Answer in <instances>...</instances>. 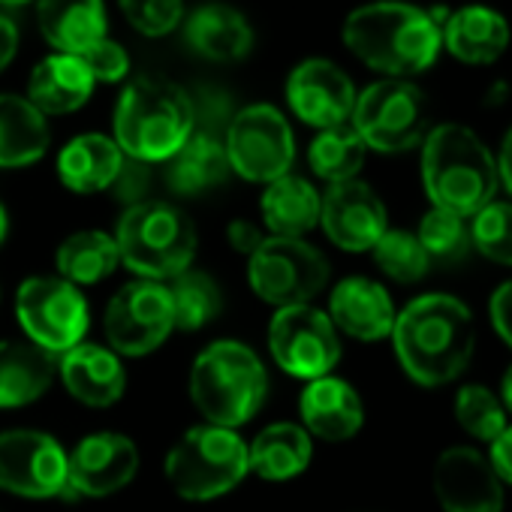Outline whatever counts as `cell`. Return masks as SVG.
Here are the masks:
<instances>
[{
  "instance_id": "obj_40",
  "label": "cell",
  "mask_w": 512,
  "mask_h": 512,
  "mask_svg": "<svg viewBox=\"0 0 512 512\" xmlns=\"http://www.w3.org/2000/svg\"><path fill=\"white\" fill-rule=\"evenodd\" d=\"M187 97H190V109H193V130L223 139L235 112H238L232 106V97L214 85H199Z\"/></svg>"
},
{
  "instance_id": "obj_30",
  "label": "cell",
  "mask_w": 512,
  "mask_h": 512,
  "mask_svg": "<svg viewBox=\"0 0 512 512\" xmlns=\"http://www.w3.org/2000/svg\"><path fill=\"white\" fill-rule=\"evenodd\" d=\"M232 175L226 145L208 133H190L187 142L166 160V184L178 196H199Z\"/></svg>"
},
{
  "instance_id": "obj_42",
  "label": "cell",
  "mask_w": 512,
  "mask_h": 512,
  "mask_svg": "<svg viewBox=\"0 0 512 512\" xmlns=\"http://www.w3.org/2000/svg\"><path fill=\"white\" fill-rule=\"evenodd\" d=\"M115 193L118 202H124L127 208L139 205V202H148V190H151V166L148 163H139V160H130L124 157V166L115 178V184L109 187Z\"/></svg>"
},
{
  "instance_id": "obj_50",
  "label": "cell",
  "mask_w": 512,
  "mask_h": 512,
  "mask_svg": "<svg viewBox=\"0 0 512 512\" xmlns=\"http://www.w3.org/2000/svg\"><path fill=\"white\" fill-rule=\"evenodd\" d=\"M7 232H10V217H7V208L0 205V244L7 241Z\"/></svg>"
},
{
  "instance_id": "obj_35",
  "label": "cell",
  "mask_w": 512,
  "mask_h": 512,
  "mask_svg": "<svg viewBox=\"0 0 512 512\" xmlns=\"http://www.w3.org/2000/svg\"><path fill=\"white\" fill-rule=\"evenodd\" d=\"M416 238L425 247L428 260L437 266H461L473 250L470 217H461L443 208H431L428 214H422Z\"/></svg>"
},
{
  "instance_id": "obj_29",
  "label": "cell",
  "mask_w": 512,
  "mask_h": 512,
  "mask_svg": "<svg viewBox=\"0 0 512 512\" xmlns=\"http://www.w3.org/2000/svg\"><path fill=\"white\" fill-rule=\"evenodd\" d=\"M314 455L311 434L296 422H275L263 428L247 446L250 473L266 482H287L308 470Z\"/></svg>"
},
{
  "instance_id": "obj_27",
  "label": "cell",
  "mask_w": 512,
  "mask_h": 512,
  "mask_svg": "<svg viewBox=\"0 0 512 512\" xmlns=\"http://www.w3.org/2000/svg\"><path fill=\"white\" fill-rule=\"evenodd\" d=\"M55 356L25 341H0V410L28 407L55 380Z\"/></svg>"
},
{
  "instance_id": "obj_20",
  "label": "cell",
  "mask_w": 512,
  "mask_h": 512,
  "mask_svg": "<svg viewBox=\"0 0 512 512\" xmlns=\"http://www.w3.org/2000/svg\"><path fill=\"white\" fill-rule=\"evenodd\" d=\"M299 413H302V428L311 437L329 440V443H341L350 440L362 431L365 425V404L359 398V392L341 380V377H320L311 380L302 389L299 398Z\"/></svg>"
},
{
  "instance_id": "obj_7",
  "label": "cell",
  "mask_w": 512,
  "mask_h": 512,
  "mask_svg": "<svg viewBox=\"0 0 512 512\" xmlns=\"http://www.w3.org/2000/svg\"><path fill=\"white\" fill-rule=\"evenodd\" d=\"M163 470L184 500H214L250 473L247 443L235 428L202 422L178 437Z\"/></svg>"
},
{
  "instance_id": "obj_16",
  "label": "cell",
  "mask_w": 512,
  "mask_h": 512,
  "mask_svg": "<svg viewBox=\"0 0 512 512\" xmlns=\"http://www.w3.org/2000/svg\"><path fill=\"white\" fill-rule=\"evenodd\" d=\"M139 470V449L127 434L94 431L67 452V491L82 497H109L133 482Z\"/></svg>"
},
{
  "instance_id": "obj_2",
  "label": "cell",
  "mask_w": 512,
  "mask_h": 512,
  "mask_svg": "<svg viewBox=\"0 0 512 512\" xmlns=\"http://www.w3.org/2000/svg\"><path fill=\"white\" fill-rule=\"evenodd\" d=\"M344 46L377 73L389 79H410L434 67L443 49V31L422 7L377 0L347 16Z\"/></svg>"
},
{
  "instance_id": "obj_8",
  "label": "cell",
  "mask_w": 512,
  "mask_h": 512,
  "mask_svg": "<svg viewBox=\"0 0 512 512\" xmlns=\"http://www.w3.org/2000/svg\"><path fill=\"white\" fill-rule=\"evenodd\" d=\"M332 266L305 238L269 235L250 256L247 281L263 302L281 308L311 305L329 284Z\"/></svg>"
},
{
  "instance_id": "obj_5",
  "label": "cell",
  "mask_w": 512,
  "mask_h": 512,
  "mask_svg": "<svg viewBox=\"0 0 512 512\" xmlns=\"http://www.w3.org/2000/svg\"><path fill=\"white\" fill-rule=\"evenodd\" d=\"M193 133V109L184 88L136 79L124 88L115 109V142L124 157L139 163H166Z\"/></svg>"
},
{
  "instance_id": "obj_37",
  "label": "cell",
  "mask_w": 512,
  "mask_h": 512,
  "mask_svg": "<svg viewBox=\"0 0 512 512\" xmlns=\"http://www.w3.org/2000/svg\"><path fill=\"white\" fill-rule=\"evenodd\" d=\"M455 419L470 437H476L482 443H491L494 437H500L506 431V410H503L500 398L482 383H467L458 389Z\"/></svg>"
},
{
  "instance_id": "obj_47",
  "label": "cell",
  "mask_w": 512,
  "mask_h": 512,
  "mask_svg": "<svg viewBox=\"0 0 512 512\" xmlns=\"http://www.w3.org/2000/svg\"><path fill=\"white\" fill-rule=\"evenodd\" d=\"M497 178H500V184L506 187V193L512 196V127H509V133L503 136V145H500V157H497Z\"/></svg>"
},
{
  "instance_id": "obj_49",
  "label": "cell",
  "mask_w": 512,
  "mask_h": 512,
  "mask_svg": "<svg viewBox=\"0 0 512 512\" xmlns=\"http://www.w3.org/2000/svg\"><path fill=\"white\" fill-rule=\"evenodd\" d=\"M503 97H506V85L503 82H497V85H491V94H488V103L494 106V103H503Z\"/></svg>"
},
{
  "instance_id": "obj_34",
  "label": "cell",
  "mask_w": 512,
  "mask_h": 512,
  "mask_svg": "<svg viewBox=\"0 0 512 512\" xmlns=\"http://www.w3.org/2000/svg\"><path fill=\"white\" fill-rule=\"evenodd\" d=\"M365 142L362 136L353 130V124H338L329 130H320L308 148V163L314 169L317 178L329 181V184H341V181H353L359 175V169L365 166Z\"/></svg>"
},
{
  "instance_id": "obj_43",
  "label": "cell",
  "mask_w": 512,
  "mask_h": 512,
  "mask_svg": "<svg viewBox=\"0 0 512 512\" xmlns=\"http://www.w3.org/2000/svg\"><path fill=\"white\" fill-rule=\"evenodd\" d=\"M488 317L500 341L512 350V281L500 284L488 299Z\"/></svg>"
},
{
  "instance_id": "obj_33",
  "label": "cell",
  "mask_w": 512,
  "mask_h": 512,
  "mask_svg": "<svg viewBox=\"0 0 512 512\" xmlns=\"http://www.w3.org/2000/svg\"><path fill=\"white\" fill-rule=\"evenodd\" d=\"M169 299H172V317L175 329L196 332L214 323L223 311V290L208 272L184 269L181 275L166 281Z\"/></svg>"
},
{
  "instance_id": "obj_39",
  "label": "cell",
  "mask_w": 512,
  "mask_h": 512,
  "mask_svg": "<svg viewBox=\"0 0 512 512\" xmlns=\"http://www.w3.org/2000/svg\"><path fill=\"white\" fill-rule=\"evenodd\" d=\"M127 22L145 37H166L184 19L181 0H118Z\"/></svg>"
},
{
  "instance_id": "obj_11",
  "label": "cell",
  "mask_w": 512,
  "mask_h": 512,
  "mask_svg": "<svg viewBox=\"0 0 512 512\" xmlns=\"http://www.w3.org/2000/svg\"><path fill=\"white\" fill-rule=\"evenodd\" d=\"M223 145L232 172L256 184H272L290 175V166L296 160L290 121L269 103L238 109L223 136Z\"/></svg>"
},
{
  "instance_id": "obj_28",
  "label": "cell",
  "mask_w": 512,
  "mask_h": 512,
  "mask_svg": "<svg viewBox=\"0 0 512 512\" xmlns=\"http://www.w3.org/2000/svg\"><path fill=\"white\" fill-rule=\"evenodd\" d=\"M52 142L46 115L19 94H0V169H22L46 157Z\"/></svg>"
},
{
  "instance_id": "obj_31",
  "label": "cell",
  "mask_w": 512,
  "mask_h": 512,
  "mask_svg": "<svg viewBox=\"0 0 512 512\" xmlns=\"http://www.w3.org/2000/svg\"><path fill=\"white\" fill-rule=\"evenodd\" d=\"M320 205L323 193H317V187L302 175H284L266 184L260 199L266 226L281 238H305L314 226H320Z\"/></svg>"
},
{
  "instance_id": "obj_12",
  "label": "cell",
  "mask_w": 512,
  "mask_h": 512,
  "mask_svg": "<svg viewBox=\"0 0 512 512\" xmlns=\"http://www.w3.org/2000/svg\"><path fill=\"white\" fill-rule=\"evenodd\" d=\"M175 329L172 317V299L166 284L136 278L124 284L103 317V332L109 341V350L118 356H148L154 353Z\"/></svg>"
},
{
  "instance_id": "obj_48",
  "label": "cell",
  "mask_w": 512,
  "mask_h": 512,
  "mask_svg": "<svg viewBox=\"0 0 512 512\" xmlns=\"http://www.w3.org/2000/svg\"><path fill=\"white\" fill-rule=\"evenodd\" d=\"M500 404H503V410L506 413H512V365L506 368V374H503V380H500Z\"/></svg>"
},
{
  "instance_id": "obj_51",
  "label": "cell",
  "mask_w": 512,
  "mask_h": 512,
  "mask_svg": "<svg viewBox=\"0 0 512 512\" xmlns=\"http://www.w3.org/2000/svg\"><path fill=\"white\" fill-rule=\"evenodd\" d=\"M4 7H25V4H31V0H0Z\"/></svg>"
},
{
  "instance_id": "obj_38",
  "label": "cell",
  "mask_w": 512,
  "mask_h": 512,
  "mask_svg": "<svg viewBox=\"0 0 512 512\" xmlns=\"http://www.w3.org/2000/svg\"><path fill=\"white\" fill-rule=\"evenodd\" d=\"M473 247L497 266H512V202L491 199L470 220Z\"/></svg>"
},
{
  "instance_id": "obj_23",
  "label": "cell",
  "mask_w": 512,
  "mask_h": 512,
  "mask_svg": "<svg viewBox=\"0 0 512 512\" xmlns=\"http://www.w3.org/2000/svg\"><path fill=\"white\" fill-rule=\"evenodd\" d=\"M40 34L58 55L82 58L100 40H106L103 0H40L37 7Z\"/></svg>"
},
{
  "instance_id": "obj_44",
  "label": "cell",
  "mask_w": 512,
  "mask_h": 512,
  "mask_svg": "<svg viewBox=\"0 0 512 512\" xmlns=\"http://www.w3.org/2000/svg\"><path fill=\"white\" fill-rule=\"evenodd\" d=\"M226 238H229L232 250L235 253H244L247 260L256 253V247L266 241V235L260 232V226H253L250 220H232L229 229H226Z\"/></svg>"
},
{
  "instance_id": "obj_17",
  "label": "cell",
  "mask_w": 512,
  "mask_h": 512,
  "mask_svg": "<svg viewBox=\"0 0 512 512\" xmlns=\"http://www.w3.org/2000/svg\"><path fill=\"white\" fill-rule=\"evenodd\" d=\"M320 226L332 244L350 253L371 250L389 229V214L377 190L359 178L329 184L320 205Z\"/></svg>"
},
{
  "instance_id": "obj_24",
  "label": "cell",
  "mask_w": 512,
  "mask_h": 512,
  "mask_svg": "<svg viewBox=\"0 0 512 512\" xmlns=\"http://www.w3.org/2000/svg\"><path fill=\"white\" fill-rule=\"evenodd\" d=\"M184 37L199 58L217 64L241 61L253 46L250 22L226 4H205L193 10L184 25Z\"/></svg>"
},
{
  "instance_id": "obj_45",
  "label": "cell",
  "mask_w": 512,
  "mask_h": 512,
  "mask_svg": "<svg viewBox=\"0 0 512 512\" xmlns=\"http://www.w3.org/2000/svg\"><path fill=\"white\" fill-rule=\"evenodd\" d=\"M488 461L494 467V473L500 476L503 485H512V425H506V431L500 437H494L488 443Z\"/></svg>"
},
{
  "instance_id": "obj_21",
  "label": "cell",
  "mask_w": 512,
  "mask_h": 512,
  "mask_svg": "<svg viewBox=\"0 0 512 512\" xmlns=\"http://www.w3.org/2000/svg\"><path fill=\"white\" fill-rule=\"evenodd\" d=\"M58 374L64 389L88 407H112L124 398L127 371L115 350L97 344H79L61 356Z\"/></svg>"
},
{
  "instance_id": "obj_25",
  "label": "cell",
  "mask_w": 512,
  "mask_h": 512,
  "mask_svg": "<svg viewBox=\"0 0 512 512\" xmlns=\"http://www.w3.org/2000/svg\"><path fill=\"white\" fill-rule=\"evenodd\" d=\"M94 76L76 55H49L37 64L28 82V100L49 115H70L88 103Z\"/></svg>"
},
{
  "instance_id": "obj_26",
  "label": "cell",
  "mask_w": 512,
  "mask_h": 512,
  "mask_svg": "<svg viewBox=\"0 0 512 512\" xmlns=\"http://www.w3.org/2000/svg\"><path fill=\"white\" fill-rule=\"evenodd\" d=\"M124 166V151L115 139L100 133L76 136L58 154V175L73 193H100L109 190Z\"/></svg>"
},
{
  "instance_id": "obj_18",
  "label": "cell",
  "mask_w": 512,
  "mask_h": 512,
  "mask_svg": "<svg viewBox=\"0 0 512 512\" xmlns=\"http://www.w3.org/2000/svg\"><path fill=\"white\" fill-rule=\"evenodd\" d=\"M287 103L305 124L329 130L338 124H350L356 88L338 64L326 58H311L290 73Z\"/></svg>"
},
{
  "instance_id": "obj_19",
  "label": "cell",
  "mask_w": 512,
  "mask_h": 512,
  "mask_svg": "<svg viewBox=\"0 0 512 512\" xmlns=\"http://www.w3.org/2000/svg\"><path fill=\"white\" fill-rule=\"evenodd\" d=\"M395 302L383 284L371 278H347L329 296V320L356 341H383L395 326Z\"/></svg>"
},
{
  "instance_id": "obj_10",
  "label": "cell",
  "mask_w": 512,
  "mask_h": 512,
  "mask_svg": "<svg viewBox=\"0 0 512 512\" xmlns=\"http://www.w3.org/2000/svg\"><path fill=\"white\" fill-rule=\"evenodd\" d=\"M16 317L34 347L64 356L79 347L91 326V311L79 287L64 278L37 275L16 293Z\"/></svg>"
},
{
  "instance_id": "obj_22",
  "label": "cell",
  "mask_w": 512,
  "mask_h": 512,
  "mask_svg": "<svg viewBox=\"0 0 512 512\" xmlns=\"http://www.w3.org/2000/svg\"><path fill=\"white\" fill-rule=\"evenodd\" d=\"M509 22L503 19V13L473 4V7H461L455 13H449L446 25H443V49H449V55L461 64L470 67H488L494 64L506 46H509Z\"/></svg>"
},
{
  "instance_id": "obj_13",
  "label": "cell",
  "mask_w": 512,
  "mask_h": 512,
  "mask_svg": "<svg viewBox=\"0 0 512 512\" xmlns=\"http://www.w3.org/2000/svg\"><path fill=\"white\" fill-rule=\"evenodd\" d=\"M269 347L287 374L308 383L329 377L341 359L338 329L329 314L314 305L281 308L269 326Z\"/></svg>"
},
{
  "instance_id": "obj_14",
  "label": "cell",
  "mask_w": 512,
  "mask_h": 512,
  "mask_svg": "<svg viewBox=\"0 0 512 512\" xmlns=\"http://www.w3.org/2000/svg\"><path fill=\"white\" fill-rule=\"evenodd\" d=\"M67 488V449L52 434L37 428L0 431V491L49 500Z\"/></svg>"
},
{
  "instance_id": "obj_9",
  "label": "cell",
  "mask_w": 512,
  "mask_h": 512,
  "mask_svg": "<svg viewBox=\"0 0 512 512\" xmlns=\"http://www.w3.org/2000/svg\"><path fill=\"white\" fill-rule=\"evenodd\" d=\"M350 121L365 148L380 154H401L425 142L428 100L407 79H383L356 94Z\"/></svg>"
},
{
  "instance_id": "obj_4",
  "label": "cell",
  "mask_w": 512,
  "mask_h": 512,
  "mask_svg": "<svg viewBox=\"0 0 512 512\" xmlns=\"http://www.w3.org/2000/svg\"><path fill=\"white\" fill-rule=\"evenodd\" d=\"M269 395L263 359L241 341L205 347L190 368V398L205 422L238 428L250 422Z\"/></svg>"
},
{
  "instance_id": "obj_15",
  "label": "cell",
  "mask_w": 512,
  "mask_h": 512,
  "mask_svg": "<svg viewBox=\"0 0 512 512\" xmlns=\"http://www.w3.org/2000/svg\"><path fill=\"white\" fill-rule=\"evenodd\" d=\"M431 482L443 512H503V482L473 446L443 449L434 461Z\"/></svg>"
},
{
  "instance_id": "obj_3",
  "label": "cell",
  "mask_w": 512,
  "mask_h": 512,
  "mask_svg": "<svg viewBox=\"0 0 512 512\" xmlns=\"http://www.w3.org/2000/svg\"><path fill=\"white\" fill-rule=\"evenodd\" d=\"M422 184L434 208L473 217L497 196V160L470 127L440 124L422 142Z\"/></svg>"
},
{
  "instance_id": "obj_1",
  "label": "cell",
  "mask_w": 512,
  "mask_h": 512,
  "mask_svg": "<svg viewBox=\"0 0 512 512\" xmlns=\"http://www.w3.org/2000/svg\"><path fill=\"white\" fill-rule=\"evenodd\" d=\"M389 338L404 374L437 389L467 371L476 353V320L461 299L428 293L398 311Z\"/></svg>"
},
{
  "instance_id": "obj_32",
  "label": "cell",
  "mask_w": 512,
  "mask_h": 512,
  "mask_svg": "<svg viewBox=\"0 0 512 512\" xmlns=\"http://www.w3.org/2000/svg\"><path fill=\"white\" fill-rule=\"evenodd\" d=\"M55 263L61 272L58 278L70 281L73 287H91V284L106 281L121 266V256H118V244L109 232L82 229L61 241Z\"/></svg>"
},
{
  "instance_id": "obj_36",
  "label": "cell",
  "mask_w": 512,
  "mask_h": 512,
  "mask_svg": "<svg viewBox=\"0 0 512 512\" xmlns=\"http://www.w3.org/2000/svg\"><path fill=\"white\" fill-rule=\"evenodd\" d=\"M371 253H374L377 269L404 287L425 281V275L431 272V260L425 247L419 244L416 232H407V229H386L383 238L371 247Z\"/></svg>"
},
{
  "instance_id": "obj_6",
  "label": "cell",
  "mask_w": 512,
  "mask_h": 512,
  "mask_svg": "<svg viewBox=\"0 0 512 512\" xmlns=\"http://www.w3.org/2000/svg\"><path fill=\"white\" fill-rule=\"evenodd\" d=\"M121 263L145 281L166 284L190 269L196 256V226L172 202L148 199L127 208L112 232Z\"/></svg>"
},
{
  "instance_id": "obj_46",
  "label": "cell",
  "mask_w": 512,
  "mask_h": 512,
  "mask_svg": "<svg viewBox=\"0 0 512 512\" xmlns=\"http://www.w3.org/2000/svg\"><path fill=\"white\" fill-rule=\"evenodd\" d=\"M19 52V28L10 16L0 13V73H4Z\"/></svg>"
},
{
  "instance_id": "obj_41",
  "label": "cell",
  "mask_w": 512,
  "mask_h": 512,
  "mask_svg": "<svg viewBox=\"0 0 512 512\" xmlns=\"http://www.w3.org/2000/svg\"><path fill=\"white\" fill-rule=\"evenodd\" d=\"M82 64L88 67L94 82H121L130 70V58L115 40H100L82 55Z\"/></svg>"
}]
</instances>
